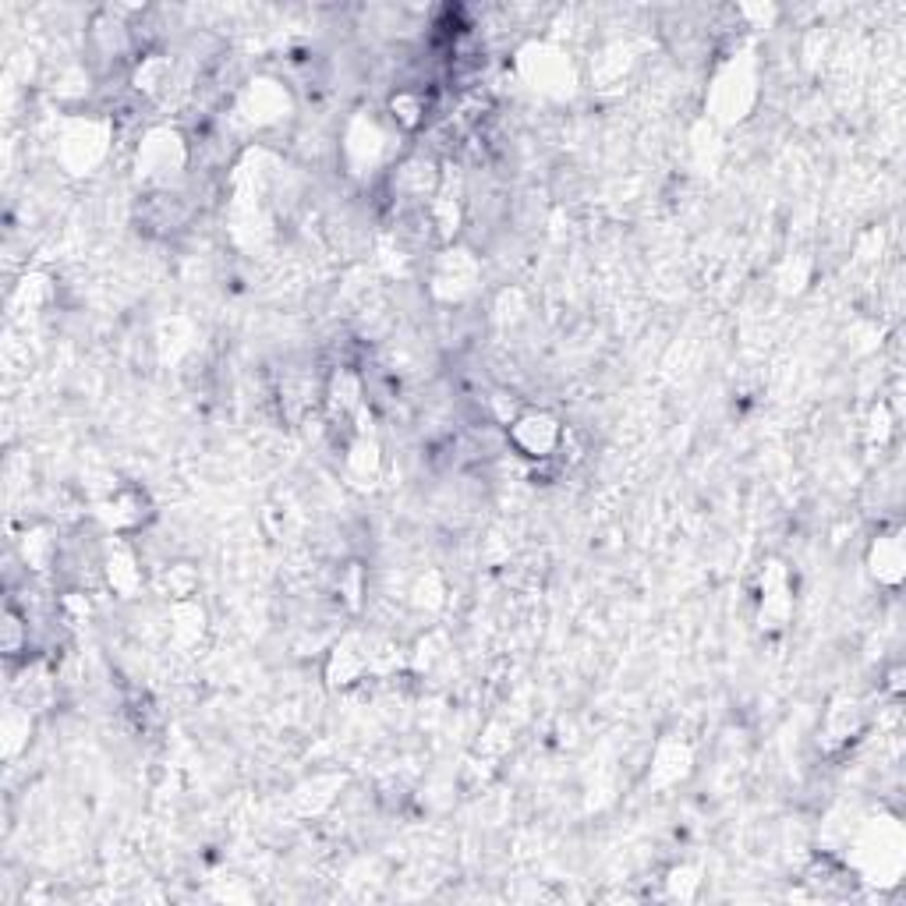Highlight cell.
I'll use <instances>...</instances> for the list:
<instances>
[{"instance_id":"obj_1","label":"cell","mask_w":906,"mask_h":906,"mask_svg":"<svg viewBox=\"0 0 906 906\" xmlns=\"http://www.w3.org/2000/svg\"><path fill=\"white\" fill-rule=\"evenodd\" d=\"M507 439L528 461H553L567 443V432L549 411H521L517 418H510Z\"/></svg>"},{"instance_id":"obj_2","label":"cell","mask_w":906,"mask_h":906,"mask_svg":"<svg viewBox=\"0 0 906 906\" xmlns=\"http://www.w3.org/2000/svg\"><path fill=\"white\" fill-rule=\"evenodd\" d=\"M390 114L397 121V128H422L429 121V96L418 93V89H400V93L390 96Z\"/></svg>"},{"instance_id":"obj_3","label":"cell","mask_w":906,"mask_h":906,"mask_svg":"<svg viewBox=\"0 0 906 906\" xmlns=\"http://www.w3.org/2000/svg\"><path fill=\"white\" fill-rule=\"evenodd\" d=\"M365 666H369V659H365V655H358V648H351L347 641H344V645L333 648V655H330L333 684H358L361 673H365Z\"/></svg>"},{"instance_id":"obj_4","label":"cell","mask_w":906,"mask_h":906,"mask_svg":"<svg viewBox=\"0 0 906 906\" xmlns=\"http://www.w3.org/2000/svg\"><path fill=\"white\" fill-rule=\"evenodd\" d=\"M875 574L882 581L896 584L899 581V567H903V549H899V535H882L875 542Z\"/></svg>"}]
</instances>
